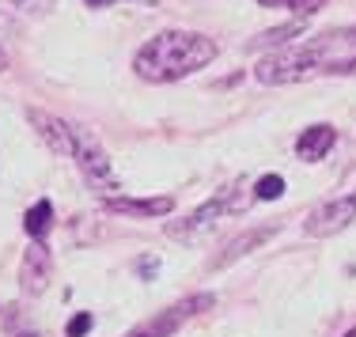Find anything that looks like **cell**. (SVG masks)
<instances>
[{"label":"cell","mask_w":356,"mask_h":337,"mask_svg":"<svg viewBox=\"0 0 356 337\" xmlns=\"http://www.w3.org/2000/svg\"><path fill=\"white\" fill-rule=\"evenodd\" d=\"M216 38L197 31H163L152 42H144L133 57V69L148 83H175L182 76H193L216 57Z\"/></svg>","instance_id":"1"},{"label":"cell","mask_w":356,"mask_h":337,"mask_svg":"<svg viewBox=\"0 0 356 337\" xmlns=\"http://www.w3.org/2000/svg\"><path fill=\"white\" fill-rule=\"evenodd\" d=\"M258 83H300V80H311V76H322V57L311 42L303 46H284L277 54H269L266 61L254 69Z\"/></svg>","instance_id":"2"},{"label":"cell","mask_w":356,"mask_h":337,"mask_svg":"<svg viewBox=\"0 0 356 337\" xmlns=\"http://www.w3.org/2000/svg\"><path fill=\"white\" fill-rule=\"evenodd\" d=\"M69 159L80 167L83 182H88L91 190L106 193V197L114 190H122V182H118V174H114V163H110V156L103 151V145H99L88 129H80V125L72 129V151H69Z\"/></svg>","instance_id":"3"},{"label":"cell","mask_w":356,"mask_h":337,"mask_svg":"<svg viewBox=\"0 0 356 337\" xmlns=\"http://www.w3.org/2000/svg\"><path fill=\"white\" fill-rule=\"evenodd\" d=\"M235 205H239V190H220L213 201H205V205H201L197 213H190L186 220H171V224H167V235H171V239L193 243V239H201L209 227H216L220 216H227Z\"/></svg>","instance_id":"4"},{"label":"cell","mask_w":356,"mask_h":337,"mask_svg":"<svg viewBox=\"0 0 356 337\" xmlns=\"http://www.w3.org/2000/svg\"><path fill=\"white\" fill-rule=\"evenodd\" d=\"M356 220V190L345 193V197L326 201L322 208H315L307 220V235L311 239H326V235H337L341 227H349Z\"/></svg>","instance_id":"5"},{"label":"cell","mask_w":356,"mask_h":337,"mask_svg":"<svg viewBox=\"0 0 356 337\" xmlns=\"http://www.w3.org/2000/svg\"><path fill=\"white\" fill-rule=\"evenodd\" d=\"M213 303H216V299L209 296V292H201V296H190L186 303H175V307H167L159 318H152V322H144L140 330H133V337H167V334H175L178 326L186 322V318H193L197 311H209Z\"/></svg>","instance_id":"6"},{"label":"cell","mask_w":356,"mask_h":337,"mask_svg":"<svg viewBox=\"0 0 356 337\" xmlns=\"http://www.w3.org/2000/svg\"><path fill=\"white\" fill-rule=\"evenodd\" d=\"M49 273H54V258H49L46 243H35V247L23 254V265H19V284H23V292H27V296L46 292Z\"/></svg>","instance_id":"7"},{"label":"cell","mask_w":356,"mask_h":337,"mask_svg":"<svg viewBox=\"0 0 356 337\" xmlns=\"http://www.w3.org/2000/svg\"><path fill=\"white\" fill-rule=\"evenodd\" d=\"M31 125L38 129V137L49 145V151H57V156H69L72 151V122H65V117H54V114H42V110H27Z\"/></svg>","instance_id":"8"},{"label":"cell","mask_w":356,"mask_h":337,"mask_svg":"<svg viewBox=\"0 0 356 337\" xmlns=\"http://www.w3.org/2000/svg\"><path fill=\"white\" fill-rule=\"evenodd\" d=\"M103 205L122 216H148V220H156V216H167L175 208V197H106Z\"/></svg>","instance_id":"9"},{"label":"cell","mask_w":356,"mask_h":337,"mask_svg":"<svg viewBox=\"0 0 356 337\" xmlns=\"http://www.w3.org/2000/svg\"><path fill=\"white\" fill-rule=\"evenodd\" d=\"M337 133L330 129V125H311V129L300 133V140H296V156L307 159V163H315V159H322L330 148H334Z\"/></svg>","instance_id":"10"},{"label":"cell","mask_w":356,"mask_h":337,"mask_svg":"<svg viewBox=\"0 0 356 337\" xmlns=\"http://www.w3.org/2000/svg\"><path fill=\"white\" fill-rule=\"evenodd\" d=\"M273 235H277V227H254V231H247V235H239V239H235L232 247H227V250H224V254L216 258L213 265H216V269H227V265H232V262H239L243 254H250L254 247H261V243H266V239H273Z\"/></svg>","instance_id":"11"},{"label":"cell","mask_w":356,"mask_h":337,"mask_svg":"<svg viewBox=\"0 0 356 337\" xmlns=\"http://www.w3.org/2000/svg\"><path fill=\"white\" fill-rule=\"evenodd\" d=\"M296 35H303V23H284V27H277V31H266V35H258L254 42H247V49H273V46H288Z\"/></svg>","instance_id":"12"},{"label":"cell","mask_w":356,"mask_h":337,"mask_svg":"<svg viewBox=\"0 0 356 337\" xmlns=\"http://www.w3.org/2000/svg\"><path fill=\"white\" fill-rule=\"evenodd\" d=\"M49 220H54V205H49V201H38L35 208H27L23 227H27V235H31L35 243H42V235L49 231Z\"/></svg>","instance_id":"13"},{"label":"cell","mask_w":356,"mask_h":337,"mask_svg":"<svg viewBox=\"0 0 356 337\" xmlns=\"http://www.w3.org/2000/svg\"><path fill=\"white\" fill-rule=\"evenodd\" d=\"M284 193V179L281 174H266V179H258V186H254V197L258 201H277Z\"/></svg>","instance_id":"14"},{"label":"cell","mask_w":356,"mask_h":337,"mask_svg":"<svg viewBox=\"0 0 356 337\" xmlns=\"http://www.w3.org/2000/svg\"><path fill=\"white\" fill-rule=\"evenodd\" d=\"M19 12H27V15H46L49 8H54V0H12Z\"/></svg>","instance_id":"15"},{"label":"cell","mask_w":356,"mask_h":337,"mask_svg":"<svg viewBox=\"0 0 356 337\" xmlns=\"http://www.w3.org/2000/svg\"><path fill=\"white\" fill-rule=\"evenodd\" d=\"M91 326H95V318L88 315V311H83V315H76L72 322H69V330H65V337H83L91 330Z\"/></svg>","instance_id":"16"},{"label":"cell","mask_w":356,"mask_h":337,"mask_svg":"<svg viewBox=\"0 0 356 337\" xmlns=\"http://www.w3.org/2000/svg\"><path fill=\"white\" fill-rule=\"evenodd\" d=\"M322 4H326V0H284V8H292V12H300V15H315Z\"/></svg>","instance_id":"17"},{"label":"cell","mask_w":356,"mask_h":337,"mask_svg":"<svg viewBox=\"0 0 356 337\" xmlns=\"http://www.w3.org/2000/svg\"><path fill=\"white\" fill-rule=\"evenodd\" d=\"M137 269H140V277H144V281H148V277H156V273H159V262H156V258H140Z\"/></svg>","instance_id":"18"},{"label":"cell","mask_w":356,"mask_h":337,"mask_svg":"<svg viewBox=\"0 0 356 337\" xmlns=\"http://www.w3.org/2000/svg\"><path fill=\"white\" fill-rule=\"evenodd\" d=\"M106 4H114V0H88V8H106Z\"/></svg>","instance_id":"19"},{"label":"cell","mask_w":356,"mask_h":337,"mask_svg":"<svg viewBox=\"0 0 356 337\" xmlns=\"http://www.w3.org/2000/svg\"><path fill=\"white\" fill-rule=\"evenodd\" d=\"M261 8H277V4H284V0H258Z\"/></svg>","instance_id":"20"},{"label":"cell","mask_w":356,"mask_h":337,"mask_svg":"<svg viewBox=\"0 0 356 337\" xmlns=\"http://www.w3.org/2000/svg\"><path fill=\"white\" fill-rule=\"evenodd\" d=\"M4 65H8V57H4V49H0V69H4Z\"/></svg>","instance_id":"21"},{"label":"cell","mask_w":356,"mask_h":337,"mask_svg":"<svg viewBox=\"0 0 356 337\" xmlns=\"http://www.w3.org/2000/svg\"><path fill=\"white\" fill-rule=\"evenodd\" d=\"M137 4H156V0H137Z\"/></svg>","instance_id":"22"}]
</instances>
